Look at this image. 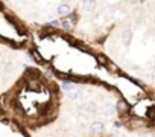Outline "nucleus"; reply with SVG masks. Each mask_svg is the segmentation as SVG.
<instances>
[{
	"mask_svg": "<svg viewBox=\"0 0 155 137\" xmlns=\"http://www.w3.org/2000/svg\"><path fill=\"white\" fill-rule=\"evenodd\" d=\"M90 129H91V132L99 134V132H102V131H104V123H102V122H99V120H94V122L90 125Z\"/></svg>",
	"mask_w": 155,
	"mask_h": 137,
	"instance_id": "3",
	"label": "nucleus"
},
{
	"mask_svg": "<svg viewBox=\"0 0 155 137\" xmlns=\"http://www.w3.org/2000/svg\"><path fill=\"white\" fill-rule=\"evenodd\" d=\"M82 8H84L85 12H93V9L96 8V2H84Z\"/></svg>",
	"mask_w": 155,
	"mask_h": 137,
	"instance_id": "4",
	"label": "nucleus"
},
{
	"mask_svg": "<svg viewBox=\"0 0 155 137\" xmlns=\"http://www.w3.org/2000/svg\"><path fill=\"white\" fill-rule=\"evenodd\" d=\"M61 26H62L65 31H68V29L71 28V26H70V22H62V23H61Z\"/></svg>",
	"mask_w": 155,
	"mask_h": 137,
	"instance_id": "7",
	"label": "nucleus"
},
{
	"mask_svg": "<svg viewBox=\"0 0 155 137\" xmlns=\"http://www.w3.org/2000/svg\"><path fill=\"white\" fill-rule=\"evenodd\" d=\"M62 89L68 92V96H70L71 99H78V98L81 96V90H79V89H76L74 85H70V84H62Z\"/></svg>",
	"mask_w": 155,
	"mask_h": 137,
	"instance_id": "1",
	"label": "nucleus"
},
{
	"mask_svg": "<svg viewBox=\"0 0 155 137\" xmlns=\"http://www.w3.org/2000/svg\"><path fill=\"white\" fill-rule=\"evenodd\" d=\"M117 107H119V111H125V110H126V104H125L123 101H122V102H119V105H117Z\"/></svg>",
	"mask_w": 155,
	"mask_h": 137,
	"instance_id": "6",
	"label": "nucleus"
},
{
	"mask_svg": "<svg viewBox=\"0 0 155 137\" xmlns=\"http://www.w3.org/2000/svg\"><path fill=\"white\" fill-rule=\"evenodd\" d=\"M70 11H71V8H70L67 3H61V5L58 6V9H56V12H58L61 17H65V15H68V14H70Z\"/></svg>",
	"mask_w": 155,
	"mask_h": 137,
	"instance_id": "2",
	"label": "nucleus"
},
{
	"mask_svg": "<svg viewBox=\"0 0 155 137\" xmlns=\"http://www.w3.org/2000/svg\"><path fill=\"white\" fill-rule=\"evenodd\" d=\"M152 78H153V79H155V72H153V73H152Z\"/></svg>",
	"mask_w": 155,
	"mask_h": 137,
	"instance_id": "8",
	"label": "nucleus"
},
{
	"mask_svg": "<svg viewBox=\"0 0 155 137\" xmlns=\"http://www.w3.org/2000/svg\"><path fill=\"white\" fill-rule=\"evenodd\" d=\"M84 108H85L87 111H96L97 107H96L94 102H85V104H84Z\"/></svg>",
	"mask_w": 155,
	"mask_h": 137,
	"instance_id": "5",
	"label": "nucleus"
}]
</instances>
